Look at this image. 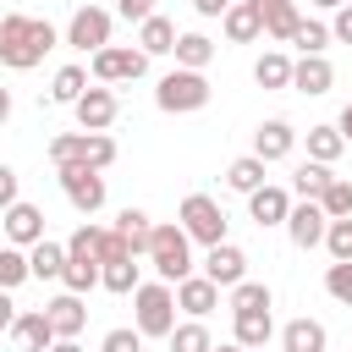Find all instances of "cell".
<instances>
[{
    "label": "cell",
    "instance_id": "obj_1",
    "mask_svg": "<svg viewBox=\"0 0 352 352\" xmlns=\"http://www.w3.org/2000/svg\"><path fill=\"white\" fill-rule=\"evenodd\" d=\"M55 44H60V33H55L44 16H22V11L0 16V66H11V72H33Z\"/></svg>",
    "mask_w": 352,
    "mask_h": 352
},
{
    "label": "cell",
    "instance_id": "obj_2",
    "mask_svg": "<svg viewBox=\"0 0 352 352\" xmlns=\"http://www.w3.org/2000/svg\"><path fill=\"white\" fill-rule=\"evenodd\" d=\"M132 324H138V336L148 341H165L170 330H176V292H170V280H138V292H132Z\"/></svg>",
    "mask_w": 352,
    "mask_h": 352
},
{
    "label": "cell",
    "instance_id": "obj_3",
    "mask_svg": "<svg viewBox=\"0 0 352 352\" xmlns=\"http://www.w3.org/2000/svg\"><path fill=\"white\" fill-rule=\"evenodd\" d=\"M143 258L154 264V275L160 280H182V275H192V236L176 226V220H165V226H154L148 231V248H143Z\"/></svg>",
    "mask_w": 352,
    "mask_h": 352
},
{
    "label": "cell",
    "instance_id": "obj_4",
    "mask_svg": "<svg viewBox=\"0 0 352 352\" xmlns=\"http://www.w3.org/2000/svg\"><path fill=\"white\" fill-rule=\"evenodd\" d=\"M50 165L110 170V165H116V138H110V132H55V138H50Z\"/></svg>",
    "mask_w": 352,
    "mask_h": 352
},
{
    "label": "cell",
    "instance_id": "obj_5",
    "mask_svg": "<svg viewBox=\"0 0 352 352\" xmlns=\"http://www.w3.org/2000/svg\"><path fill=\"white\" fill-rule=\"evenodd\" d=\"M209 99H214L209 77H204V72H187V66L165 72V77H160V88H154V104H160L165 116H192V110H204Z\"/></svg>",
    "mask_w": 352,
    "mask_h": 352
},
{
    "label": "cell",
    "instance_id": "obj_6",
    "mask_svg": "<svg viewBox=\"0 0 352 352\" xmlns=\"http://www.w3.org/2000/svg\"><path fill=\"white\" fill-rule=\"evenodd\" d=\"M176 226H182L198 248L226 242V209H220L209 192H187V198H182V209H176Z\"/></svg>",
    "mask_w": 352,
    "mask_h": 352
},
{
    "label": "cell",
    "instance_id": "obj_7",
    "mask_svg": "<svg viewBox=\"0 0 352 352\" xmlns=\"http://www.w3.org/2000/svg\"><path fill=\"white\" fill-rule=\"evenodd\" d=\"M55 176H60V192H66V204H72L82 220L104 209V198H110V187H104V170H88V165H55Z\"/></svg>",
    "mask_w": 352,
    "mask_h": 352
},
{
    "label": "cell",
    "instance_id": "obj_8",
    "mask_svg": "<svg viewBox=\"0 0 352 352\" xmlns=\"http://www.w3.org/2000/svg\"><path fill=\"white\" fill-rule=\"evenodd\" d=\"M88 72H94V82H138L148 72V55L132 44H104V50H94Z\"/></svg>",
    "mask_w": 352,
    "mask_h": 352
},
{
    "label": "cell",
    "instance_id": "obj_9",
    "mask_svg": "<svg viewBox=\"0 0 352 352\" xmlns=\"http://www.w3.org/2000/svg\"><path fill=\"white\" fill-rule=\"evenodd\" d=\"M110 28H116V16H110L104 6H77L60 38H66L72 50H82V55H94V50H104V44H110Z\"/></svg>",
    "mask_w": 352,
    "mask_h": 352
},
{
    "label": "cell",
    "instance_id": "obj_10",
    "mask_svg": "<svg viewBox=\"0 0 352 352\" xmlns=\"http://www.w3.org/2000/svg\"><path fill=\"white\" fill-rule=\"evenodd\" d=\"M72 116H77V126H82V132H110V121L121 116V99H116V88H110V82H99V88H82V94H77Z\"/></svg>",
    "mask_w": 352,
    "mask_h": 352
},
{
    "label": "cell",
    "instance_id": "obj_11",
    "mask_svg": "<svg viewBox=\"0 0 352 352\" xmlns=\"http://www.w3.org/2000/svg\"><path fill=\"white\" fill-rule=\"evenodd\" d=\"M324 226H330V214H324L314 198H302V204L286 209V236H292V248H302V253L324 242Z\"/></svg>",
    "mask_w": 352,
    "mask_h": 352
},
{
    "label": "cell",
    "instance_id": "obj_12",
    "mask_svg": "<svg viewBox=\"0 0 352 352\" xmlns=\"http://www.w3.org/2000/svg\"><path fill=\"white\" fill-rule=\"evenodd\" d=\"M170 292H176V314H187V319H204V314H214V308H220V286H214L209 275H198V270H192V275H182Z\"/></svg>",
    "mask_w": 352,
    "mask_h": 352
},
{
    "label": "cell",
    "instance_id": "obj_13",
    "mask_svg": "<svg viewBox=\"0 0 352 352\" xmlns=\"http://www.w3.org/2000/svg\"><path fill=\"white\" fill-rule=\"evenodd\" d=\"M0 226H6V242L11 248H33L44 236V209L28 204V198H16L11 209H0Z\"/></svg>",
    "mask_w": 352,
    "mask_h": 352
},
{
    "label": "cell",
    "instance_id": "obj_14",
    "mask_svg": "<svg viewBox=\"0 0 352 352\" xmlns=\"http://www.w3.org/2000/svg\"><path fill=\"white\" fill-rule=\"evenodd\" d=\"M198 275H209L220 292H231V286L248 275V253H242L236 242H214V248L204 253V270H198Z\"/></svg>",
    "mask_w": 352,
    "mask_h": 352
},
{
    "label": "cell",
    "instance_id": "obj_15",
    "mask_svg": "<svg viewBox=\"0 0 352 352\" xmlns=\"http://www.w3.org/2000/svg\"><path fill=\"white\" fill-rule=\"evenodd\" d=\"M292 88L308 94V99H319V94L336 88V66H330L324 55H297V60H292Z\"/></svg>",
    "mask_w": 352,
    "mask_h": 352
},
{
    "label": "cell",
    "instance_id": "obj_16",
    "mask_svg": "<svg viewBox=\"0 0 352 352\" xmlns=\"http://www.w3.org/2000/svg\"><path fill=\"white\" fill-rule=\"evenodd\" d=\"M292 148H297V126L292 121H264L258 132H253V154L264 160V165H275V160H292Z\"/></svg>",
    "mask_w": 352,
    "mask_h": 352
},
{
    "label": "cell",
    "instance_id": "obj_17",
    "mask_svg": "<svg viewBox=\"0 0 352 352\" xmlns=\"http://www.w3.org/2000/svg\"><path fill=\"white\" fill-rule=\"evenodd\" d=\"M286 209H292V192L275 187V182H264V187L248 192V220L253 226H286Z\"/></svg>",
    "mask_w": 352,
    "mask_h": 352
},
{
    "label": "cell",
    "instance_id": "obj_18",
    "mask_svg": "<svg viewBox=\"0 0 352 352\" xmlns=\"http://www.w3.org/2000/svg\"><path fill=\"white\" fill-rule=\"evenodd\" d=\"M6 336L16 341V352H44V346L55 341V330H50V319H44V308H28V314H16Z\"/></svg>",
    "mask_w": 352,
    "mask_h": 352
},
{
    "label": "cell",
    "instance_id": "obj_19",
    "mask_svg": "<svg viewBox=\"0 0 352 352\" xmlns=\"http://www.w3.org/2000/svg\"><path fill=\"white\" fill-rule=\"evenodd\" d=\"M220 28H226V38H231V44H253V38L264 33L258 0H231V6H226V16H220Z\"/></svg>",
    "mask_w": 352,
    "mask_h": 352
},
{
    "label": "cell",
    "instance_id": "obj_20",
    "mask_svg": "<svg viewBox=\"0 0 352 352\" xmlns=\"http://www.w3.org/2000/svg\"><path fill=\"white\" fill-rule=\"evenodd\" d=\"M44 319H50V330H55V336H77V330L88 324V308H82V297H77V292H60V297H50V302H44Z\"/></svg>",
    "mask_w": 352,
    "mask_h": 352
},
{
    "label": "cell",
    "instance_id": "obj_21",
    "mask_svg": "<svg viewBox=\"0 0 352 352\" xmlns=\"http://www.w3.org/2000/svg\"><path fill=\"white\" fill-rule=\"evenodd\" d=\"M60 270H66V242L38 236V242L28 248V275H33V280H60Z\"/></svg>",
    "mask_w": 352,
    "mask_h": 352
},
{
    "label": "cell",
    "instance_id": "obj_22",
    "mask_svg": "<svg viewBox=\"0 0 352 352\" xmlns=\"http://www.w3.org/2000/svg\"><path fill=\"white\" fill-rule=\"evenodd\" d=\"M275 336V319L270 314H231V341L248 346V352H264Z\"/></svg>",
    "mask_w": 352,
    "mask_h": 352
},
{
    "label": "cell",
    "instance_id": "obj_23",
    "mask_svg": "<svg viewBox=\"0 0 352 352\" xmlns=\"http://www.w3.org/2000/svg\"><path fill=\"white\" fill-rule=\"evenodd\" d=\"M280 352H330V336L319 319H292L280 330Z\"/></svg>",
    "mask_w": 352,
    "mask_h": 352
},
{
    "label": "cell",
    "instance_id": "obj_24",
    "mask_svg": "<svg viewBox=\"0 0 352 352\" xmlns=\"http://www.w3.org/2000/svg\"><path fill=\"white\" fill-rule=\"evenodd\" d=\"M214 38L209 33H176V44H170V55H176V66H187V72H204L209 60H214Z\"/></svg>",
    "mask_w": 352,
    "mask_h": 352
},
{
    "label": "cell",
    "instance_id": "obj_25",
    "mask_svg": "<svg viewBox=\"0 0 352 352\" xmlns=\"http://www.w3.org/2000/svg\"><path fill=\"white\" fill-rule=\"evenodd\" d=\"M258 16H264V38H275V44H286L292 28L302 22V11L292 0H258Z\"/></svg>",
    "mask_w": 352,
    "mask_h": 352
},
{
    "label": "cell",
    "instance_id": "obj_26",
    "mask_svg": "<svg viewBox=\"0 0 352 352\" xmlns=\"http://www.w3.org/2000/svg\"><path fill=\"white\" fill-rule=\"evenodd\" d=\"M170 44H176V22H170V16L154 11V16L138 22V50H143V55H170Z\"/></svg>",
    "mask_w": 352,
    "mask_h": 352
},
{
    "label": "cell",
    "instance_id": "obj_27",
    "mask_svg": "<svg viewBox=\"0 0 352 352\" xmlns=\"http://www.w3.org/2000/svg\"><path fill=\"white\" fill-rule=\"evenodd\" d=\"M253 82L258 88H292V55L286 50H264L253 60Z\"/></svg>",
    "mask_w": 352,
    "mask_h": 352
},
{
    "label": "cell",
    "instance_id": "obj_28",
    "mask_svg": "<svg viewBox=\"0 0 352 352\" xmlns=\"http://www.w3.org/2000/svg\"><path fill=\"white\" fill-rule=\"evenodd\" d=\"M302 143H308V160H319V165H336V160L346 154L341 126H308V132H302Z\"/></svg>",
    "mask_w": 352,
    "mask_h": 352
},
{
    "label": "cell",
    "instance_id": "obj_29",
    "mask_svg": "<svg viewBox=\"0 0 352 352\" xmlns=\"http://www.w3.org/2000/svg\"><path fill=\"white\" fill-rule=\"evenodd\" d=\"M270 308H275V292H270L264 280H248V275H242V280L231 286V314H270Z\"/></svg>",
    "mask_w": 352,
    "mask_h": 352
},
{
    "label": "cell",
    "instance_id": "obj_30",
    "mask_svg": "<svg viewBox=\"0 0 352 352\" xmlns=\"http://www.w3.org/2000/svg\"><path fill=\"white\" fill-rule=\"evenodd\" d=\"M264 170H270V165H264L258 154H242V160L226 165V187H231V192H253V187H264Z\"/></svg>",
    "mask_w": 352,
    "mask_h": 352
},
{
    "label": "cell",
    "instance_id": "obj_31",
    "mask_svg": "<svg viewBox=\"0 0 352 352\" xmlns=\"http://www.w3.org/2000/svg\"><path fill=\"white\" fill-rule=\"evenodd\" d=\"M110 231H116V236H121V242H126L132 253H143V248H148V231H154V220H148L143 209H121Z\"/></svg>",
    "mask_w": 352,
    "mask_h": 352
},
{
    "label": "cell",
    "instance_id": "obj_32",
    "mask_svg": "<svg viewBox=\"0 0 352 352\" xmlns=\"http://www.w3.org/2000/svg\"><path fill=\"white\" fill-rule=\"evenodd\" d=\"M99 286L116 292V297H132V292H138V258H110V264H99Z\"/></svg>",
    "mask_w": 352,
    "mask_h": 352
},
{
    "label": "cell",
    "instance_id": "obj_33",
    "mask_svg": "<svg viewBox=\"0 0 352 352\" xmlns=\"http://www.w3.org/2000/svg\"><path fill=\"white\" fill-rule=\"evenodd\" d=\"M314 204H319L330 220H346V214H352V176H330V182H324V192H319Z\"/></svg>",
    "mask_w": 352,
    "mask_h": 352
},
{
    "label": "cell",
    "instance_id": "obj_34",
    "mask_svg": "<svg viewBox=\"0 0 352 352\" xmlns=\"http://www.w3.org/2000/svg\"><path fill=\"white\" fill-rule=\"evenodd\" d=\"M330 176H336L330 165H319V160H302V165L292 170V192H297V198H319Z\"/></svg>",
    "mask_w": 352,
    "mask_h": 352
},
{
    "label": "cell",
    "instance_id": "obj_35",
    "mask_svg": "<svg viewBox=\"0 0 352 352\" xmlns=\"http://www.w3.org/2000/svg\"><path fill=\"white\" fill-rule=\"evenodd\" d=\"M60 286H66V292H77V297H82V292H94V286H99V258H72V253H66Z\"/></svg>",
    "mask_w": 352,
    "mask_h": 352
},
{
    "label": "cell",
    "instance_id": "obj_36",
    "mask_svg": "<svg viewBox=\"0 0 352 352\" xmlns=\"http://www.w3.org/2000/svg\"><path fill=\"white\" fill-rule=\"evenodd\" d=\"M165 341H170V352H209V346H214V336H209V324H204V319H187V324H176Z\"/></svg>",
    "mask_w": 352,
    "mask_h": 352
},
{
    "label": "cell",
    "instance_id": "obj_37",
    "mask_svg": "<svg viewBox=\"0 0 352 352\" xmlns=\"http://www.w3.org/2000/svg\"><path fill=\"white\" fill-rule=\"evenodd\" d=\"M22 280H33V275H28V248L0 242V292H16Z\"/></svg>",
    "mask_w": 352,
    "mask_h": 352
},
{
    "label": "cell",
    "instance_id": "obj_38",
    "mask_svg": "<svg viewBox=\"0 0 352 352\" xmlns=\"http://www.w3.org/2000/svg\"><path fill=\"white\" fill-rule=\"evenodd\" d=\"M82 88H88V66H60L55 82H50V99H55V104H77Z\"/></svg>",
    "mask_w": 352,
    "mask_h": 352
},
{
    "label": "cell",
    "instance_id": "obj_39",
    "mask_svg": "<svg viewBox=\"0 0 352 352\" xmlns=\"http://www.w3.org/2000/svg\"><path fill=\"white\" fill-rule=\"evenodd\" d=\"M286 44H297V55H324V44H330V28L302 16V22L292 28V38H286Z\"/></svg>",
    "mask_w": 352,
    "mask_h": 352
},
{
    "label": "cell",
    "instance_id": "obj_40",
    "mask_svg": "<svg viewBox=\"0 0 352 352\" xmlns=\"http://www.w3.org/2000/svg\"><path fill=\"white\" fill-rule=\"evenodd\" d=\"M324 292H330L341 308H352V258H330V270H324Z\"/></svg>",
    "mask_w": 352,
    "mask_h": 352
},
{
    "label": "cell",
    "instance_id": "obj_41",
    "mask_svg": "<svg viewBox=\"0 0 352 352\" xmlns=\"http://www.w3.org/2000/svg\"><path fill=\"white\" fill-rule=\"evenodd\" d=\"M99 242H104V226H94V220H82V226L72 231V242H66V253H72V258H99Z\"/></svg>",
    "mask_w": 352,
    "mask_h": 352
},
{
    "label": "cell",
    "instance_id": "obj_42",
    "mask_svg": "<svg viewBox=\"0 0 352 352\" xmlns=\"http://www.w3.org/2000/svg\"><path fill=\"white\" fill-rule=\"evenodd\" d=\"M319 248H324L330 258H352V214H346V220H330V226H324V242H319Z\"/></svg>",
    "mask_w": 352,
    "mask_h": 352
},
{
    "label": "cell",
    "instance_id": "obj_43",
    "mask_svg": "<svg viewBox=\"0 0 352 352\" xmlns=\"http://www.w3.org/2000/svg\"><path fill=\"white\" fill-rule=\"evenodd\" d=\"M99 352H143V336H138V324H116V330H104Z\"/></svg>",
    "mask_w": 352,
    "mask_h": 352
},
{
    "label": "cell",
    "instance_id": "obj_44",
    "mask_svg": "<svg viewBox=\"0 0 352 352\" xmlns=\"http://www.w3.org/2000/svg\"><path fill=\"white\" fill-rule=\"evenodd\" d=\"M110 258H138V253H132V248H126V242H121V236L104 226V242H99V264H110Z\"/></svg>",
    "mask_w": 352,
    "mask_h": 352
},
{
    "label": "cell",
    "instance_id": "obj_45",
    "mask_svg": "<svg viewBox=\"0 0 352 352\" xmlns=\"http://www.w3.org/2000/svg\"><path fill=\"white\" fill-rule=\"evenodd\" d=\"M116 16H126V22H143V16H154V0H116Z\"/></svg>",
    "mask_w": 352,
    "mask_h": 352
},
{
    "label": "cell",
    "instance_id": "obj_46",
    "mask_svg": "<svg viewBox=\"0 0 352 352\" xmlns=\"http://www.w3.org/2000/svg\"><path fill=\"white\" fill-rule=\"evenodd\" d=\"M330 38L352 44V6H336V22H330Z\"/></svg>",
    "mask_w": 352,
    "mask_h": 352
},
{
    "label": "cell",
    "instance_id": "obj_47",
    "mask_svg": "<svg viewBox=\"0 0 352 352\" xmlns=\"http://www.w3.org/2000/svg\"><path fill=\"white\" fill-rule=\"evenodd\" d=\"M11 204H16V170L0 165V209H11Z\"/></svg>",
    "mask_w": 352,
    "mask_h": 352
},
{
    "label": "cell",
    "instance_id": "obj_48",
    "mask_svg": "<svg viewBox=\"0 0 352 352\" xmlns=\"http://www.w3.org/2000/svg\"><path fill=\"white\" fill-rule=\"evenodd\" d=\"M16 314H22V308H16V302H11V292H0V336H6V330H11V319H16Z\"/></svg>",
    "mask_w": 352,
    "mask_h": 352
},
{
    "label": "cell",
    "instance_id": "obj_49",
    "mask_svg": "<svg viewBox=\"0 0 352 352\" xmlns=\"http://www.w3.org/2000/svg\"><path fill=\"white\" fill-rule=\"evenodd\" d=\"M226 6H231V0H192L198 16H226Z\"/></svg>",
    "mask_w": 352,
    "mask_h": 352
},
{
    "label": "cell",
    "instance_id": "obj_50",
    "mask_svg": "<svg viewBox=\"0 0 352 352\" xmlns=\"http://www.w3.org/2000/svg\"><path fill=\"white\" fill-rule=\"evenodd\" d=\"M44 352H82V346H77V336H55Z\"/></svg>",
    "mask_w": 352,
    "mask_h": 352
},
{
    "label": "cell",
    "instance_id": "obj_51",
    "mask_svg": "<svg viewBox=\"0 0 352 352\" xmlns=\"http://www.w3.org/2000/svg\"><path fill=\"white\" fill-rule=\"evenodd\" d=\"M336 126H341V138H346V143H352V99H346V104H341V121H336Z\"/></svg>",
    "mask_w": 352,
    "mask_h": 352
},
{
    "label": "cell",
    "instance_id": "obj_52",
    "mask_svg": "<svg viewBox=\"0 0 352 352\" xmlns=\"http://www.w3.org/2000/svg\"><path fill=\"white\" fill-rule=\"evenodd\" d=\"M6 121H11V94L0 88V126H6Z\"/></svg>",
    "mask_w": 352,
    "mask_h": 352
},
{
    "label": "cell",
    "instance_id": "obj_53",
    "mask_svg": "<svg viewBox=\"0 0 352 352\" xmlns=\"http://www.w3.org/2000/svg\"><path fill=\"white\" fill-rule=\"evenodd\" d=\"M209 352H248V346H236V341H226V346H209Z\"/></svg>",
    "mask_w": 352,
    "mask_h": 352
},
{
    "label": "cell",
    "instance_id": "obj_54",
    "mask_svg": "<svg viewBox=\"0 0 352 352\" xmlns=\"http://www.w3.org/2000/svg\"><path fill=\"white\" fill-rule=\"evenodd\" d=\"M314 6H324V11H336V6H346V0H314Z\"/></svg>",
    "mask_w": 352,
    "mask_h": 352
},
{
    "label": "cell",
    "instance_id": "obj_55",
    "mask_svg": "<svg viewBox=\"0 0 352 352\" xmlns=\"http://www.w3.org/2000/svg\"><path fill=\"white\" fill-rule=\"evenodd\" d=\"M346 6H352V0H346Z\"/></svg>",
    "mask_w": 352,
    "mask_h": 352
}]
</instances>
